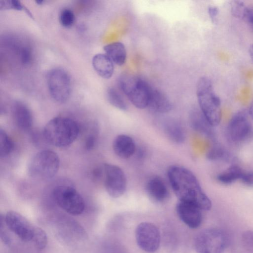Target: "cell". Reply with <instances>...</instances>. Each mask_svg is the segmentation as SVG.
<instances>
[{"label": "cell", "instance_id": "11", "mask_svg": "<svg viewBox=\"0 0 253 253\" xmlns=\"http://www.w3.org/2000/svg\"><path fill=\"white\" fill-rule=\"evenodd\" d=\"M137 244L143 251L152 253L159 248L161 236L158 227L153 223L143 222L139 224L135 229Z\"/></svg>", "mask_w": 253, "mask_h": 253}, {"label": "cell", "instance_id": "15", "mask_svg": "<svg viewBox=\"0 0 253 253\" xmlns=\"http://www.w3.org/2000/svg\"><path fill=\"white\" fill-rule=\"evenodd\" d=\"M12 115L17 127L21 130H27L33 124L31 110L23 102L15 101L12 107Z\"/></svg>", "mask_w": 253, "mask_h": 253}, {"label": "cell", "instance_id": "39", "mask_svg": "<svg viewBox=\"0 0 253 253\" xmlns=\"http://www.w3.org/2000/svg\"><path fill=\"white\" fill-rule=\"evenodd\" d=\"M249 113L253 119V99L250 105Z\"/></svg>", "mask_w": 253, "mask_h": 253}, {"label": "cell", "instance_id": "20", "mask_svg": "<svg viewBox=\"0 0 253 253\" xmlns=\"http://www.w3.org/2000/svg\"><path fill=\"white\" fill-rule=\"evenodd\" d=\"M92 65L97 74L102 78L107 79L112 76L113 62L105 54H95L92 58Z\"/></svg>", "mask_w": 253, "mask_h": 253}, {"label": "cell", "instance_id": "29", "mask_svg": "<svg viewBox=\"0 0 253 253\" xmlns=\"http://www.w3.org/2000/svg\"><path fill=\"white\" fill-rule=\"evenodd\" d=\"M75 16L73 11L68 8L62 9L59 14L60 24L64 27L70 28L74 24Z\"/></svg>", "mask_w": 253, "mask_h": 253}, {"label": "cell", "instance_id": "32", "mask_svg": "<svg viewBox=\"0 0 253 253\" xmlns=\"http://www.w3.org/2000/svg\"><path fill=\"white\" fill-rule=\"evenodd\" d=\"M6 225L4 215L0 214V237L3 243L6 245H9L11 244V239L8 234L5 225Z\"/></svg>", "mask_w": 253, "mask_h": 253}, {"label": "cell", "instance_id": "8", "mask_svg": "<svg viewBox=\"0 0 253 253\" xmlns=\"http://www.w3.org/2000/svg\"><path fill=\"white\" fill-rule=\"evenodd\" d=\"M53 195L58 206L68 213L78 215L84 211L85 208L84 200L73 187L58 186L54 189Z\"/></svg>", "mask_w": 253, "mask_h": 253}, {"label": "cell", "instance_id": "33", "mask_svg": "<svg viewBox=\"0 0 253 253\" xmlns=\"http://www.w3.org/2000/svg\"><path fill=\"white\" fill-rule=\"evenodd\" d=\"M240 181L247 186L253 187V170H244Z\"/></svg>", "mask_w": 253, "mask_h": 253}, {"label": "cell", "instance_id": "13", "mask_svg": "<svg viewBox=\"0 0 253 253\" xmlns=\"http://www.w3.org/2000/svg\"><path fill=\"white\" fill-rule=\"evenodd\" d=\"M201 210L195 206L179 201L176 206V213L187 226L191 228L199 227L202 221Z\"/></svg>", "mask_w": 253, "mask_h": 253}, {"label": "cell", "instance_id": "14", "mask_svg": "<svg viewBox=\"0 0 253 253\" xmlns=\"http://www.w3.org/2000/svg\"><path fill=\"white\" fill-rule=\"evenodd\" d=\"M189 124L191 128L196 132L204 135L213 141L215 134L213 126L207 121L200 110L192 109L189 114Z\"/></svg>", "mask_w": 253, "mask_h": 253}, {"label": "cell", "instance_id": "4", "mask_svg": "<svg viewBox=\"0 0 253 253\" xmlns=\"http://www.w3.org/2000/svg\"><path fill=\"white\" fill-rule=\"evenodd\" d=\"M120 89L131 103L140 109L148 106L152 87L143 79L128 73L121 75L118 80Z\"/></svg>", "mask_w": 253, "mask_h": 253}, {"label": "cell", "instance_id": "12", "mask_svg": "<svg viewBox=\"0 0 253 253\" xmlns=\"http://www.w3.org/2000/svg\"><path fill=\"white\" fill-rule=\"evenodd\" d=\"M4 220L7 228L22 241H32L35 226L22 214L10 211L4 215Z\"/></svg>", "mask_w": 253, "mask_h": 253}, {"label": "cell", "instance_id": "18", "mask_svg": "<svg viewBox=\"0 0 253 253\" xmlns=\"http://www.w3.org/2000/svg\"><path fill=\"white\" fill-rule=\"evenodd\" d=\"M147 107L153 112L160 114L168 113L172 108L168 96L162 91L154 88L151 92Z\"/></svg>", "mask_w": 253, "mask_h": 253}, {"label": "cell", "instance_id": "3", "mask_svg": "<svg viewBox=\"0 0 253 253\" xmlns=\"http://www.w3.org/2000/svg\"><path fill=\"white\" fill-rule=\"evenodd\" d=\"M79 128L74 120L65 117L51 119L44 127L45 140L56 147H62L72 144L78 137Z\"/></svg>", "mask_w": 253, "mask_h": 253}, {"label": "cell", "instance_id": "25", "mask_svg": "<svg viewBox=\"0 0 253 253\" xmlns=\"http://www.w3.org/2000/svg\"><path fill=\"white\" fill-rule=\"evenodd\" d=\"M108 102L114 107L121 110L127 109V104L120 93L114 87H109L106 91Z\"/></svg>", "mask_w": 253, "mask_h": 253}, {"label": "cell", "instance_id": "10", "mask_svg": "<svg viewBox=\"0 0 253 253\" xmlns=\"http://www.w3.org/2000/svg\"><path fill=\"white\" fill-rule=\"evenodd\" d=\"M106 190L113 198L122 196L126 189L127 182L124 171L118 166L109 164L103 166Z\"/></svg>", "mask_w": 253, "mask_h": 253}, {"label": "cell", "instance_id": "26", "mask_svg": "<svg viewBox=\"0 0 253 253\" xmlns=\"http://www.w3.org/2000/svg\"><path fill=\"white\" fill-rule=\"evenodd\" d=\"M0 9L1 10H14L17 11H23L31 18H33V15L30 10L19 0H0Z\"/></svg>", "mask_w": 253, "mask_h": 253}, {"label": "cell", "instance_id": "5", "mask_svg": "<svg viewBox=\"0 0 253 253\" xmlns=\"http://www.w3.org/2000/svg\"><path fill=\"white\" fill-rule=\"evenodd\" d=\"M59 165V158L55 152L42 150L35 154L30 160L28 167V174L36 179L50 178L57 172Z\"/></svg>", "mask_w": 253, "mask_h": 253}, {"label": "cell", "instance_id": "6", "mask_svg": "<svg viewBox=\"0 0 253 253\" xmlns=\"http://www.w3.org/2000/svg\"><path fill=\"white\" fill-rule=\"evenodd\" d=\"M228 243L227 233L217 228H209L201 231L194 241L197 253H223Z\"/></svg>", "mask_w": 253, "mask_h": 253}, {"label": "cell", "instance_id": "34", "mask_svg": "<svg viewBox=\"0 0 253 253\" xmlns=\"http://www.w3.org/2000/svg\"><path fill=\"white\" fill-rule=\"evenodd\" d=\"M208 12L212 23H216L219 15V10L215 6H210L208 7Z\"/></svg>", "mask_w": 253, "mask_h": 253}, {"label": "cell", "instance_id": "35", "mask_svg": "<svg viewBox=\"0 0 253 253\" xmlns=\"http://www.w3.org/2000/svg\"><path fill=\"white\" fill-rule=\"evenodd\" d=\"M243 20L246 21L253 31V9L248 7L244 14Z\"/></svg>", "mask_w": 253, "mask_h": 253}, {"label": "cell", "instance_id": "23", "mask_svg": "<svg viewBox=\"0 0 253 253\" xmlns=\"http://www.w3.org/2000/svg\"><path fill=\"white\" fill-rule=\"evenodd\" d=\"M244 171L239 165L233 164L228 168L219 173L216 179L221 184L229 185L240 180Z\"/></svg>", "mask_w": 253, "mask_h": 253}, {"label": "cell", "instance_id": "38", "mask_svg": "<svg viewBox=\"0 0 253 253\" xmlns=\"http://www.w3.org/2000/svg\"><path fill=\"white\" fill-rule=\"evenodd\" d=\"M249 53L250 57L253 62V43L251 44L249 47Z\"/></svg>", "mask_w": 253, "mask_h": 253}, {"label": "cell", "instance_id": "2", "mask_svg": "<svg viewBox=\"0 0 253 253\" xmlns=\"http://www.w3.org/2000/svg\"><path fill=\"white\" fill-rule=\"evenodd\" d=\"M196 94L200 110L204 116L211 126H218L221 119V101L209 78L202 77L199 80Z\"/></svg>", "mask_w": 253, "mask_h": 253}, {"label": "cell", "instance_id": "28", "mask_svg": "<svg viewBox=\"0 0 253 253\" xmlns=\"http://www.w3.org/2000/svg\"><path fill=\"white\" fill-rule=\"evenodd\" d=\"M32 241L37 249L39 250H43L47 243V237L44 230L35 226Z\"/></svg>", "mask_w": 253, "mask_h": 253}, {"label": "cell", "instance_id": "7", "mask_svg": "<svg viewBox=\"0 0 253 253\" xmlns=\"http://www.w3.org/2000/svg\"><path fill=\"white\" fill-rule=\"evenodd\" d=\"M46 83L54 101L63 103L69 99L72 92V81L66 71L59 68L50 70L46 76Z\"/></svg>", "mask_w": 253, "mask_h": 253}, {"label": "cell", "instance_id": "19", "mask_svg": "<svg viewBox=\"0 0 253 253\" xmlns=\"http://www.w3.org/2000/svg\"><path fill=\"white\" fill-rule=\"evenodd\" d=\"M4 41L8 47L17 55L22 63L28 64L31 61L32 53L27 44L14 36H8Z\"/></svg>", "mask_w": 253, "mask_h": 253}, {"label": "cell", "instance_id": "30", "mask_svg": "<svg viewBox=\"0 0 253 253\" xmlns=\"http://www.w3.org/2000/svg\"><path fill=\"white\" fill-rule=\"evenodd\" d=\"M230 6L232 15L236 18L243 20L248 7L245 3L241 0H232Z\"/></svg>", "mask_w": 253, "mask_h": 253}, {"label": "cell", "instance_id": "21", "mask_svg": "<svg viewBox=\"0 0 253 253\" xmlns=\"http://www.w3.org/2000/svg\"><path fill=\"white\" fill-rule=\"evenodd\" d=\"M164 133L168 138L177 144L182 143L186 137L184 129L178 121L170 119L166 121L163 124Z\"/></svg>", "mask_w": 253, "mask_h": 253}, {"label": "cell", "instance_id": "40", "mask_svg": "<svg viewBox=\"0 0 253 253\" xmlns=\"http://www.w3.org/2000/svg\"><path fill=\"white\" fill-rule=\"evenodd\" d=\"M35 2L39 5H42V4H43L45 2V1L39 0L35 1Z\"/></svg>", "mask_w": 253, "mask_h": 253}, {"label": "cell", "instance_id": "22", "mask_svg": "<svg viewBox=\"0 0 253 253\" xmlns=\"http://www.w3.org/2000/svg\"><path fill=\"white\" fill-rule=\"evenodd\" d=\"M104 50L108 57L115 64L122 66L126 59V51L125 45L120 42H114L104 46Z\"/></svg>", "mask_w": 253, "mask_h": 253}, {"label": "cell", "instance_id": "27", "mask_svg": "<svg viewBox=\"0 0 253 253\" xmlns=\"http://www.w3.org/2000/svg\"><path fill=\"white\" fill-rule=\"evenodd\" d=\"M13 143L6 132L0 129V156L4 158L8 156L12 151Z\"/></svg>", "mask_w": 253, "mask_h": 253}, {"label": "cell", "instance_id": "24", "mask_svg": "<svg viewBox=\"0 0 253 253\" xmlns=\"http://www.w3.org/2000/svg\"><path fill=\"white\" fill-rule=\"evenodd\" d=\"M207 158L211 161H223L229 162L232 157L229 151L218 143L213 144L206 154Z\"/></svg>", "mask_w": 253, "mask_h": 253}, {"label": "cell", "instance_id": "16", "mask_svg": "<svg viewBox=\"0 0 253 253\" xmlns=\"http://www.w3.org/2000/svg\"><path fill=\"white\" fill-rule=\"evenodd\" d=\"M146 191L152 200L157 202L165 201L169 196L168 187L160 177H151L146 184Z\"/></svg>", "mask_w": 253, "mask_h": 253}, {"label": "cell", "instance_id": "36", "mask_svg": "<svg viewBox=\"0 0 253 253\" xmlns=\"http://www.w3.org/2000/svg\"><path fill=\"white\" fill-rule=\"evenodd\" d=\"M95 138L92 135L87 137L85 140V147L87 150H90L93 148L95 144Z\"/></svg>", "mask_w": 253, "mask_h": 253}, {"label": "cell", "instance_id": "1", "mask_svg": "<svg viewBox=\"0 0 253 253\" xmlns=\"http://www.w3.org/2000/svg\"><path fill=\"white\" fill-rule=\"evenodd\" d=\"M173 191L179 201L195 206L201 210L209 211L211 200L203 191L196 176L189 169L179 166H171L167 171Z\"/></svg>", "mask_w": 253, "mask_h": 253}, {"label": "cell", "instance_id": "17", "mask_svg": "<svg viewBox=\"0 0 253 253\" xmlns=\"http://www.w3.org/2000/svg\"><path fill=\"white\" fill-rule=\"evenodd\" d=\"M113 149L118 157L125 159L135 154L136 147L131 137L126 134H120L114 140Z\"/></svg>", "mask_w": 253, "mask_h": 253}, {"label": "cell", "instance_id": "37", "mask_svg": "<svg viewBox=\"0 0 253 253\" xmlns=\"http://www.w3.org/2000/svg\"><path fill=\"white\" fill-rule=\"evenodd\" d=\"M135 154L138 159H142L145 156L146 152L143 148H139L138 149L136 148Z\"/></svg>", "mask_w": 253, "mask_h": 253}, {"label": "cell", "instance_id": "31", "mask_svg": "<svg viewBox=\"0 0 253 253\" xmlns=\"http://www.w3.org/2000/svg\"><path fill=\"white\" fill-rule=\"evenodd\" d=\"M241 241L246 250L253 253V230L244 231L242 234Z\"/></svg>", "mask_w": 253, "mask_h": 253}, {"label": "cell", "instance_id": "9", "mask_svg": "<svg viewBox=\"0 0 253 253\" xmlns=\"http://www.w3.org/2000/svg\"><path fill=\"white\" fill-rule=\"evenodd\" d=\"M228 140L234 144H241L253 136V128L246 112L240 111L230 120L226 129Z\"/></svg>", "mask_w": 253, "mask_h": 253}]
</instances>
